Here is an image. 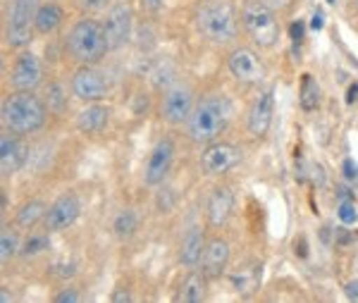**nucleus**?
Wrapping results in <instances>:
<instances>
[{"instance_id": "25", "label": "nucleus", "mask_w": 358, "mask_h": 303, "mask_svg": "<svg viewBox=\"0 0 358 303\" xmlns=\"http://www.w3.org/2000/svg\"><path fill=\"white\" fill-rule=\"evenodd\" d=\"M232 284L236 291H241V294H248V291H253L258 287V282H261V267L253 265V267H244V270L234 272L232 277Z\"/></svg>"}, {"instance_id": "1", "label": "nucleus", "mask_w": 358, "mask_h": 303, "mask_svg": "<svg viewBox=\"0 0 358 303\" xmlns=\"http://www.w3.org/2000/svg\"><path fill=\"white\" fill-rule=\"evenodd\" d=\"M0 118H3V127L8 132L29 136L45 125L48 108L34 91H13L5 96Z\"/></svg>"}, {"instance_id": "28", "label": "nucleus", "mask_w": 358, "mask_h": 303, "mask_svg": "<svg viewBox=\"0 0 358 303\" xmlns=\"http://www.w3.org/2000/svg\"><path fill=\"white\" fill-rule=\"evenodd\" d=\"M48 234H50V232H48ZM48 234H29L27 241L22 244L20 253L22 255H38V253H43V251H48V246H50Z\"/></svg>"}, {"instance_id": "17", "label": "nucleus", "mask_w": 358, "mask_h": 303, "mask_svg": "<svg viewBox=\"0 0 358 303\" xmlns=\"http://www.w3.org/2000/svg\"><path fill=\"white\" fill-rule=\"evenodd\" d=\"M229 258H232V248H229V244L224 241L222 237L208 239L203 258H201V272H203L208 279L222 277L224 272H227Z\"/></svg>"}, {"instance_id": "7", "label": "nucleus", "mask_w": 358, "mask_h": 303, "mask_svg": "<svg viewBox=\"0 0 358 303\" xmlns=\"http://www.w3.org/2000/svg\"><path fill=\"white\" fill-rule=\"evenodd\" d=\"M72 93L74 98L84 103H96L103 101V98L110 93V79H108L106 72H101L96 65H82L77 72L72 74Z\"/></svg>"}, {"instance_id": "33", "label": "nucleus", "mask_w": 358, "mask_h": 303, "mask_svg": "<svg viewBox=\"0 0 358 303\" xmlns=\"http://www.w3.org/2000/svg\"><path fill=\"white\" fill-rule=\"evenodd\" d=\"M342 172H344V177L349 179V182H356V179H358V165L354 160H344Z\"/></svg>"}, {"instance_id": "37", "label": "nucleus", "mask_w": 358, "mask_h": 303, "mask_svg": "<svg viewBox=\"0 0 358 303\" xmlns=\"http://www.w3.org/2000/svg\"><path fill=\"white\" fill-rule=\"evenodd\" d=\"M322 27H325V17H322V13H315L310 17V29H313V31H320Z\"/></svg>"}, {"instance_id": "10", "label": "nucleus", "mask_w": 358, "mask_h": 303, "mask_svg": "<svg viewBox=\"0 0 358 303\" xmlns=\"http://www.w3.org/2000/svg\"><path fill=\"white\" fill-rule=\"evenodd\" d=\"M227 67L229 74L239 81V84H261L265 79V65L258 57V53L253 48H246V45H239L232 53L227 55Z\"/></svg>"}, {"instance_id": "19", "label": "nucleus", "mask_w": 358, "mask_h": 303, "mask_svg": "<svg viewBox=\"0 0 358 303\" xmlns=\"http://www.w3.org/2000/svg\"><path fill=\"white\" fill-rule=\"evenodd\" d=\"M206 234L201 227H189L187 234L182 237L179 241V263L187 265V267H196L203 258V251H206Z\"/></svg>"}, {"instance_id": "18", "label": "nucleus", "mask_w": 358, "mask_h": 303, "mask_svg": "<svg viewBox=\"0 0 358 303\" xmlns=\"http://www.w3.org/2000/svg\"><path fill=\"white\" fill-rule=\"evenodd\" d=\"M232 213H234V191L224 184L215 186L206 206L208 223H210V227H215V230H220V227L229 223Z\"/></svg>"}, {"instance_id": "9", "label": "nucleus", "mask_w": 358, "mask_h": 303, "mask_svg": "<svg viewBox=\"0 0 358 303\" xmlns=\"http://www.w3.org/2000/svg\"><path fill=\"white\" fill-rule=\"evenodd\" d=\"M103 29H106L110 50L124 48L131 38V31H134V13H131L129 5L113 3L110 10L106 13V20H103Z\"/></svg>"}, {"instance_id": "26", "label": "nucleus", "mask_w": 358, "mask_h": 303, "mask_svg": "<svg viewBox=\"0 0 358 303\" xmlns=\"http://www.w3.org/2000/svg\"><path fill=\"white\" fill-rule=\"evenodd\" d=\"M22 251V244H20V234L13 230V227L5 225L3 232H0V258L8 263L10 258H15L17 253Z\"/></svg>"}, {"instance_id": "2", "label": "nucleus", "mask_w": 358, "mask_h": 303, "mask_svg": "<svg viewBox=\"0 0 358 303\" xmlns=\"http://www.w3.org/2000/svg\"><path fill=\"white\" fill-rule=\"evenodd\" d=\"M227 122H229L227 98L217 96V93H210V96H203L196 103L192 118L187 122L189 136H192L194 143H201V146L213 143L224 134Z\"/></svg>"}, {"instance_id": "3", "label": "nucleus", "mask_w": 358, "mask_h": 303, "mask_svg": "<svg viewBox=\"0 0 358 303\" xmlns=\"http://www.w3.org/2000/svg\"><path fill=\"white\" fill-rule=\"evenodd\" d=\"M67 50L79 65H96L110 53L103 22L94 17H82L72 24L67 34Z\"/></svg>"}, {"instance_id": "31", "label": "nucleus", "mask_w": 358, "mask_h": 303, "mask_svg": "<svg viewBox=\"0 0 358 303\" xmlns=\"http://www.w3.org/2000/svg\"><path fill=\"white\" fill-rule=\"evenodd\" d=\"M79 301H82V294H79L74 287L62 289L60 294L55 296V303H79Z\"/></svg>"}, {"instance_id": "4", "label": "nucleus", "mask_w": 358, "mask_h": 303, "mask_svg": "<svg viewBox=\"0 0 358 303\" xmlns=\"http://www.w3.org/2000/svg\"><path fill=\"white\" fill-rule=\"evenodd\" d=\"M199 31L215 45H229L239 34V15L227 0H208L199 10Z\"/></svg>"}, {"instance_id": "39", "label": "nucleus", "mask_w": 358, "mask_h": 303, "mask_svg": "<svg viewBox=\"0 0 358 303\" xmlns=\"http://www.w3.org/2000/svg\"><path fill=\"white\" fill-rule=\"evenodd\" d=\"M354 101H358V84L351 86L349 93H346V103H354Z\"/></svg>"}, {"instance_id": "16", "label": "nucleus", "mask_w": 358, "mask_h": 303, "mask_svg": "<svg viewBox=\"0 0 358 303\" xmlns=\"http://www.w3.org/2000/svg\"><path fill=\"white\" fill-rule=\"evenodd\" d=\"M27 146L22 143L20 134H13L5 129L0 136V172L3 177H13L27 165Z\"/></svg>"}, {"instance_id": "8", "label": "nucleus", "mask_w": 358, "mask_h": 303, "mask_svg": "<svg viewBox=\"0 0 358 303\" xmlns=\"http://www.w3.org/2000/svg\"><path fill=\"white\" fill-rule=\"evenodd\" d=\"M241 160V150L236 148L234 143L227 141H213L206 143V148L201 150V170L208 177H220V174H227L229 170H234Z\"/></svg>"}, {"instance_id": "40", "label": "nucleus", "mask_w": 358, "mask_h": 303, "mask_svg": "<svg viewBox=\"0 0 358 303\" xmlns=\"http://www.w3.org/2000/svg\"><path fill=\"white\" fill-rule=\"evenodd\" d=\"M268 5H273L275 10H282V8H287V5L292 3V0H265Z\"/></svg>"}, {"instance_id": "5", "label": "nucleus", "mask_w": 358, "mask_h": 303, "mask_svg": "<svg viewBox=\"0 0 358 303\" xmlns=\"http://www.w3.org/2000/svg\"><path fill=\"white\" fill-rule=\"evenodd\" d=\"M241 27L258 48H275L280 43V20L265 0H246L241 8Z\"/></svg>"}, {"instance_id": "35", "label": "nucleus", "mask_w": 358, "mask_h": 303, "mask_svg": "<svg viewBox=\"0 0 358 303\" xmlns=\"http://www.w3.org/2000/svg\"><path fill=\"white\" fill-rule=\"evenodd\" d=\"M131 299H134V296H131L127 289H117V291H115V294L110 296V301H113V303H122V301H131Z\"/></svg>"}, {"instance_id": "23", "label": "nucleus", "mask_w": 358, "mask_h": 303, "mask_svg": "<svg viewBox=\"0 0 358 303\" xmlns=\"http://www.w3.org/2000/svg\"><path fill=\"white\" fill-rule=\"evenodd\" d=\"M45 213H48V206H45L41 198H31V201H27L24 206L17 211L15 223H17L20 230L31 232V230H36L38 225H43Z\"/></svg>"}, {"instance_id": "24", "label": "nucleus", "mask_w": 358, "mask_h": 303, "mask_svg": "<svg viewBox=\"0 0 358 303\" xmlns=\"http://www.w3.org/2000/svg\"><path fill=\"white\" fill-rule=\"evenodd\" d=\"M138 230V215L136 211H131V208H124V211H120L117 215H115L113 220V232L117 239H131L136 234Z\"/></svg>"}, {"instance_id": "21", "label": "nucleus", "mask_w": 358, "mask_h": 303, "mask_svg": "<svg viewBox=\"0 0 358 303\" xmlns=\"http://www.w3.org/2000/svg\"><path fill=\"white\" fill-rule=\"evenodd\" d=\"M62 22H65V13H62L60 5L57 3H41L36 10L34 29H36V34H41V36H50V34H55L57 29L62 27Z\"/></svg>"}, {"instance_id": "13", "label": "nucleus", "mask_w": 358, "mask_h": 303, "mask_svg": "<svg viewBox=\"0 0 358 303\" xmlns=\"http://www.w3.org/2000/svg\"><path fill=\"white\" fill-rule=\"evenodd\" d=\"M43 81V62L41 57L31 50L17 55L13 72H10V84L15 91H36Z\"/></svg>"}, {"instance_id": "27", "label": "nucleus", "mask_w": 358, "mask_h": 303, "mask_svg": "<svg viewBox=\"0 0 358 303\" xmlns=\"http://www.w3.org/2000/svg\"><path fill=\"white\" fill-rule=\"evenodd\" d=\"M320 106V89H317L315 79L310 77V74H303L301 79V108L306 113H310V110H315Z\"/></svg>"}, {"instance_id": "29", "label": "nucleus", "mask_w": 358, "mask_h": 303, "mask_svg": "<svg viewBox=\"0 0 358 303\" xmlns=\"http://www.w3.org/2000/svg\"><path fill=\"white\" fill-rule=\"evenodd\" d=\"M337 218L342 220L344 225H356L358 223V208H356L354 198H342V201H339Z\"/></svg>"}, {"instance_id": "6", "label": "nucleus", "mask_w": 358, "mask_h": 303, "mask_svg": "<svg viewBox=\"0 0 358 303\" xmlns=\"http://www.w3.org/2000/svg\"><path fill=\"white\" fill-rule=\"evenodd\" d=\"M38 0H10L8 15H5V43L10 48H27L31 43L34 20H36Z\"/></svg>"}, {"instance_id": "20", "label": "nucleus", "mask_w": 358, "mask_h": 303, "mask_svg": "<svg viewBox=\"0 0 358 303\" xmlns=\"http://www.w3.org/2000/svg\"><path fill=\"white\" fill-rule=\"evenodd\" d=\"M108 122H110V110H108V106H103L101 101H96V103H89L84 110H79L77 129L82 134L94 136V134H101L106 129Z\"/></svg>"}, {"instance_id": "36", "label": "nucleus", "mask_w": 358, "mask_h": 303, "mask_svg": "<svg viewBox=\"0 0 358 303\" xmlns=\"http://www.w3.org/2000/svg\"><path fill=\"white\" fill-rule=\"evenodd\" d=\"M344 291H346V296H349V299L358 301V279H351V282H346Z\"/></svg>"}, {"instance_id": "22", "label": "nucleus", "mask_w": 358, "mask_h": 303, "mask_svg": "<svg viewBox=\"0 0 358 303\" xmlns=\"http://www.w3.org/2000/svg\"><path fill=\"white\" fill-rule=\"evenodd\" d=\"M206 287H208V277L201 270H192L182 279L175 299L179 303H201L206 299Z\"/></svg>"}, {"instance_id": "30", "label": "nucleus", "mask_w": 358, "mask_h": 303, "mask_svg": "<svg viewBox=\"0 0 358 303\" xmlns=\"http://www.w3.org/2000/svg\"><path fill=\"white\" fill-rule=\"evenodd\" d=\"M77 5L84 10V13L96 15V13H106V10H110L113 0H77Z\"/></svg>"}, {"instance_id": "34", "label": "nucleus", "mask_w": 358, "mask_h": 303, "mask_svg": "<svg viewBox=\"0 0 358 303\" xmlns=\"http://www.w3.org/2000/svg\"><path fill=\"white\" fill-rule=\"evenodd\" d=\"M163 3L165 0H141V8L146 10V13H160V10H163Z\"/></svg>"}, {"instance_id": "38", "label": "nucleus", "mask_w": 358, "mask_h": 303, "mask_svg": "<svg viewBox=\"0 0 358 303\" xmlns=\"http://www.w3.org/2000/svg\"><path fill=\"white\" fill-rule=\"evenodd\" d=\"M292 38L303 41V22H294L292 24Z\"/></svg>"}, {"instance_id": "15", "label": "nucleus", "mask_w": 358, "mask_h": 303, "mask_svg": "<svg viewBox=\"0 0 358 303\" xmlns=\"http://www.w3.org/2000/svg\"><path fill=\"white\" fill-rule=\"evenodd\" d=\"M273 118H275V91L265 89L258 93V98L248 108L246 115L248 134L253 139H263L270 132V127H273Z\"/></svg>"}, {"instance_id": "41", "label": "nucleus", "mask_w": 358, "mask_h": 303, "mask_svg": "<svg viewBox=\"0 0 358 303\" xmlns=\"http://www.w3.org/2000/svg\"><path fill=\"white\" fill-rule=\"evenodd\" d=\"M327 3H330V5H334V0H327Z\"/></svg>"}, {"instance_id": "32", "label": "nucleus", "mask_w": 358, "mask_h": 303, "mask_svg": "<svg viewBox=\"0 0 358 303\" xmlns=\"http://www.w3.org/2000/svg\"><path fill=\"white\" fill-rule=\"evenodd\" d=\"M55 103V110H62L65 108V101H62V96H60V86H50V91H48V106H53Z\"/></svg>"}, {"instance_id": "14", "label": "nucleus", "mask_w": 358, "mask_h": 303, "mask_svg": "<svg viewBox=\"0 0 358 303\" xmlns=\"http://www.w3.org/2000/svg\"><path fill=\"white\" fill-rule=\"evenodd\" d=\"M175 162V141L172 139H160L148 153L146 170H143V182L148 186H158L165 182V177L170 174V167Z\"/></svg>"}, {"instance_id": "11", "label": "nucleus", "mask_w": 358, "mask_h": 303, "mask_svg": "<svg viewBox=\"0 0 358 303\" xmlns=\"http://www.w3.org/2000/svg\"><path fill=\"white\" fill-rule=\"evenodd\" d=\"M79 215H82V201H79L77 194L67 191V194L57 196L48 206V213H45V220H43V230L50 232V234L65 232L77 223Z\"/></svg>"}, {"instance_id": "12", "label": "nucleus", "mask_w": 358, "mask_h": 303, "mask_svg": "<svg viewBox=\"0 0 358 303\" xmlns=\"http://www.w3.org/2000/svg\"><path fill=\"white\" fill-rule=\"evenodd\" d=\"M194 108V91L187 84H175L165 91L163 103H160V115L167 125H184L192 118Z\"/></svg>"}]
</instances>
